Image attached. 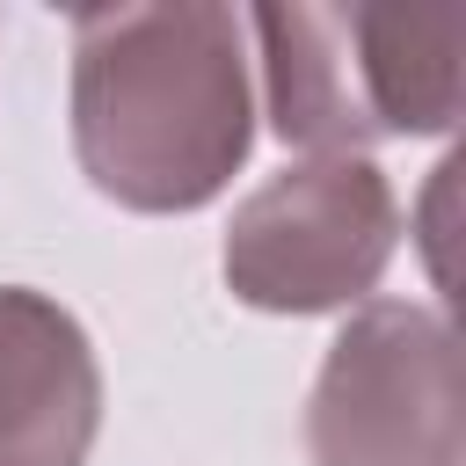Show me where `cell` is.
<instances>
[{
    "label": "cell",
    "mask_w": 466,
    "mask_h": 466,
    "mask_svg": "<svg viewBox=\"0 0 466 466\" xmlns=\"http://www.w3.org/2000/svg\"><path fill=\"white\" fill-rule=\"evenodd\" d=\"M269 124L320 160H364L379 138H437L459 124V7H255Z\"/></svg>",
    "instance_id": "2"
},
{
    "label": "cell",
    "mask_w": 466,
    "mask_h": 466,
    "mask_svg": "<svg viewBox=\"0 0 466 466\" xmlns=\"http://www.w3.org/2000/svg\"><path fill=\"white\" fill-rule=\"evenodd\" d=\"M400 248V197L371 160H299L233 204L218 269L255 313L364 306Z\"/></svg>",
    "instance_id": "4"
},
{
    "label": "cell",
    "mask_w": 466,
    "mask_h": 466,
    "mask_svg": "<svg viewBox=\"0 0 466 466\" xmlns=\"http://www.w3.org/2000/svg\"><path fill=\"white\" fill-rule=\"evenodd\" d=\"M313 466H459L466 459V371L437 306L364 299L306 400Z\"/></svg>",
    "instance_id": "3"
},
{
    "label": "cell",
    "mask_w": 466,
    "mask_h": 466,
    "mask_svg": "<svg viewBox=\"0 0 466 466\" xmlns=\"http://www.w3.org/2000/svg\"><path fill=\"white\" fill-rule=\"evenodd\" d=\"M255 146L240 15L218 0L73 15L80 175L146 218L204 211Z\"/></svg>",
    "instance_id": "1"
},
{
    "label": "cell",
    "mask_w": 466,
    "mask_h": 466,
    "mask_svg": "<svg viewBox=\"0 0 466 466\" xmlns=\"http://www.w3.org/2000/svg\"><path fill=\"white\" fill-rule=\"evenodd\" d=\"M102 364L87 328L29 284H0V466H87Z\"/></svg>",
    "instance_id": "5"
}]
</instances>
